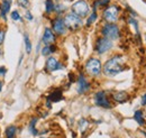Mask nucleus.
Masks as SVG:
<instances>
[{
    "label": "nucleus",
    "instance_id": "37",
    "mask_svg": "<svg viewBox=\"0 0 146 138\" xmlns=\"http://www.w3.org/2000/svg\"><path fill=\"white\" fill-rule=\"evenodd\" d=\"M40 138H47V137H40Z\"/></svg>",
    "mask_w": 146,
    "mask_h": 138
},
{
    "label": "nucleus",
    "instance_id": "24",
    "mask_svg": "<svg viewBox=\"0 0 146 138\" xmlns=\"http://www.w3.org/2000/svg\"><path fill=\"white\" fill-rule=\"evenodd\" d=\"M128 23H129L130 25H133V26H134L136 34H137V36L139 37V29H138V23H137V20H136L134 17H129L128 18Z\"/></svg>",
    "mask_w": 146,
    "mask_h": 138
},
{
    "label": "nucleus",
    "instance_id": "30",
    "mask_svg": "<svg viewBox=\"0 0 146 138\" xmlns=\"http://www.w3.org/2000/svg\"><path fill=\"white\" fill-rule=\"evenodd\" d=\"M25 17H26V19H27V20H29V21H32V20L34 19L33 15L31 14V11H27V13L25 14Z\"/></svg>",
    "mask_w": 146,
    "mask_h": 138
},
{
    "label": "nucleus",
    "instance_id": "15",
    "mask_svg": "<svg viewBox=\"0 0 146 138\" xmlns=\"http://www.w3.org/2000/svg\"><path fill=\"white\" fill-rule=\"evenodd\" d=\"M63 99V91L61 89H55L53 92H51L46 99V101L48 102H58Z\"/></svg>",
    "mask_w": 146,
    "mask_h": 138
},
{
    "label": "nucleus",
    "instance_id": "19",
    "mask_svg": "<svg viewBox=\"0 0 146 138\" xmlns=\"http://www.w3.org/2000/svg\"><path fill=\"white\" fill-rule=\"evenodd\" d=\"M37 119L36 117H33L31 121H29V131L33 136H37L38 135V130L36 129V123H37Z\"/></svg>",
    "mask_w": 146,
    "mask_h": 138
},
{
    "label": "nucleus",
    "instance_id": "2",
    "mask_svg": "<svg viewBox=\"0 0 146 138\" xmlns=\"http://www.w3.org/2000/svg\"><path fill=\"white\" fill-rule=\"evenodd\" d=\"M84 70L86 72L92 76V78H97L101 74L102 72V64H101V61L99 58H96V57H91L89 58L87 62H86V65H84Z\"/></svg>",
    "mask_w": 146,
    "mask_h": 138
},
{
    "label": "nucleus",
    "instance_id": "10",
    "mask_svg": "<svg viewBox=\"0 0 146 138\" xmlns=\"http://www.w3.org/2000/svg\"><path fill=\"white\" fill-rule=\"evenodd\" d=\"M52 31H53V33L56 35H58V36H62V35H64L66 33V27H65V25H64V21H63V18L61 17H56L52 21Z\"/></svg>",
    "mask_w": 146,
    "mask_h": 138
},
{
    "label": "nucleus",
    "instance_id": "17",
    "mask_svg": "<svg viewBox=\"0 0 146 138\" xmlns=\"http://www.w3.org/2000/svg\"><path fill=\"white\" fill-rule=\"evenodd\" d=\"M134 119L136 120V122H137L139 126H144L146 123L144 115H143V111H141V110H136V111L134 112Z\"/></svg>",
    "mask_w": 146,
    "mask_h": 138
},
{
    "label": "nucleus",
    "instance_id": "36",
    "mask_svg": "<svg viewBox=\"0 0 146 138\" xmlns=\"http://www.w3.org/2000/svg\"><path fill=\"white\" fill-rule=\"evenodd\" d=\"M145 42H146V34H145Z\"/></svg>",
    "mask_w": 146,
    "mask_h": 138
},
{
    "label": "nucleus",
    "instance_id": "23",
    "mask_svg": "<svg viewBox=\"0 0 146 138\" xmlns=\"http://www.w3.org/2000/svg\"><path fill=\"white\" fill-rule=\"evenodd\" d=\"M88 128H89V121L87 120V119H81V120L79 121V129L81 130V133L83 134L84 131H87L88 130Z\"/></svg>",
    "mask_w": 146,
    "mask_h": 138
},
{
    "label": "nucleus",
    "instance_id": "34",
    "mask_svg": "<svg viewBox=\"0 0 146 138\" xmlns=\"http://www.w3.org/2000/svg\"><path fill=\"white\" fill-rule=\"evenodd\" d=\"M0 57H1V50H0Z\"/></svg>",
    "mask_w": 146,
    "mask_h": 138
},
{
    "label": "nucleus",
    "instance_id": "1",
    "mask_svg": "<svg viewBox=\"0 0 146 138\" xmlns=\"http://www.w3.org/2000/svg\"><path fill=\"white\" fill-rule=\"evenodd\" d=\"M126 60L125 56L123 55H113L112 57H110L109 60L104 64L102 66V72L108 78H113L116 75H118L119 73L124 72L126 68Z\"/></svg>",
    "mask_w": 146,
    "mask_h": 138
},
{
    "label": "nucleus",
    "instance_id": "11",
    "mask_svg": "<svg viewBox=\"0 0 146 138\" xmlns=\"http://www.w3.org/2000/svg\"><path fill=\"white\" fill-rule=\"evenodd\" d=\"M45 69H46L47 72H54V71H57V70H63L64 65L62 63H60L56 57L48 56L47 60H46V63H45Z\"/></svg>",
    "mask_w": 146,
    "mask_h": 138
},
{
    "label": "nucleus",
    "instance_id": "18",
    "mask_svg": "<svg viewBox=\"0 0 146 138\" xmlns=\"http://www.w3.org/2000/svg\"><path fill=\"white\" fill-rule=\"evenodd\" d=\"M54 52H56V46L55 45H47V46H44L42 48V55L43 56H51Z\"/></svg>",
    "mask_w": 146,
    "mask_h": 138
},
{
    "label": "nucleus",
    "instance_id": "20",
    "mask_svg": "<svg viewBox=\"0 0 146 138\" xmlns=\"http://www.w3.org/2000/svg\"><path fill=\"white\" fill-rule=\"evenodd\" d=\"M54 9H55L54 1H53V0H46V1H45V11H46V14H47V15L53 14Z\"/></svg>",
    "mask_w": 146,
    "mask_h": 138
},
{
    "label": "nucleus",
    "instance_id": "7",
    "mask_svg": "<svg viewBox=\"0 0 146 138\" xmlns=\"http://www.w3.org/2000/svg\"><path fill=\"white\" fill-rule=\"evenodd\" d=\"M112 46H113L112 40H110V39L106 38V37H99L96 40L94 51L98 53L99 55H102L105 53L109 52L110 50L112 48Z\"/></svg>",
    "mask_w": 146,
    "mask_h": 138
},
{
    "label": "nucleus",
    "instance_id": "31",
    "mask_svg": "<svg viewBox=\"0 0 146 138\" xmlns=\"http://www.w3.org/2000/svg\"><path fill=\"white\" fill-rule=\"evenodd\" d=\"M7 73V70L5 66H0V76H5V74Z\"/></svg>",
    "mask_w": 146,
    "mask_h": 138
},
{
    "label": "nucleus",
    "instance_id": "6",
    "mask_svg": "<svg viewBox=\"0 0 146 138\" xmlns=\"http://www.w3.org/2000/svg\"><path fill=\"white\" fill-rule=\"evenodd\" d=\"M72 13L74 15L79 16L80 18L87 17L90 13V6L86 0H78L75 1L71 7Z\"/></svg>",
    "mask_w": 146,
    "mask_h": 138
},
{
    "label": "nucleus",
    "instance_id": "26",
    "mask_svg": "<svg viewBox=\"0 0 146 138\" xmlns=\"http://www.w3.org/2000/svg\"><path fill=\"white\" fill-rule=\"evenodd\" d=\"M65 9H66V8H65V6H64V5H62V3H57V5H55L54 11H56V13L60 15V14H62Z\"/></svg>",
    "mask_w": 146,
    "mask_h": 138
},
{
    "label": "nucleus",
    "instance_id": "14",
    "mask_svg": "<svg viewBox=\"0 0 146 138\" xmlns=\"http://www.w3.org/2000/svg\"><path fill=\"white\" fill-rule=\"evenodd\" d=\"M11 7V0H2L0 5V16L6 21L7 20V14L9 13Z\"/></svg>",
    "mask_w": 146,
    "mask_h": 138
},
{
    "label": "nucleus",
    "instance_id": "25",
    "mask_svg": "<svg viewBox=\"0 0 146 138\" xmlns=\"http://www.w3.org/2000/svg\"><path fill=\"white\" fill-rule=\"evenodd\" d=\"M17 3H18L19 7L23 8V9H27V8H29V6H31L29 0H17Z\"/></svg>",
    "mask_w": 146,
    "mask_h": 138
},
{
    "label": "nucleus",
    "instance_id": "22",
    "mask_svg": "<svg viewBox=\"0 0 146 138\" xmlns=\"http://www.w3.org/2000/svg\"><path fill=\"white\" fill-rule=\"evenodd\" d=\"M97 18H98V14H97V9H93L92 10V13L89 15V17L87 19V26H91L92 24L97 20Z\"/></svg>",
    "mask_w": 146,
    "mask_h": 138
},
{
    "label": "nucleus",
    "instance_id": "21",
    "mask_svg": "<svg viewBox=\"0 0 146 138\" xmlns=\"http://www.w3.org/2000/svg\"><path fill=\"white\" fill-rule=\"evenodd\" d=\"M24 43H25V47H26V53L31 54L32 53V42L29 39V36L27 33H24Z\"/></svg>",
    "mask_w": 146,
    "mask_h": 138
},
{
    "label": "nucleus",
    "instance_id": "16",
    "mask_svg": "<svg viewBox=\"0 0 146 138\" xmlns=\"http://www.w3.org/2000/svg\"><path fill=\"white\" fill-rule=\"evenodd\" d=\"M17 137V127L14 125L8 126L5 129V138H16Z\"/></svg>",
    "mask_w": 146,
    "mask_h": 138
},
{
    "label": "nucleus",
    "instance_id": "13",
    "mask_svg": "<svg viewBox=\"0 0 146 138\" xmlns=\"http://www.w3.org/2000/svg\"><path fill=\"white\" fill-rule=\"evenodd\" d=\"M111 98L113 99V101H116L118 104H126L127 101H129L130 96L126 91H117L111 94Z\"/></svg>",
    "mask_w": 146,
    "mask_h": 138
},
{
    "label": "nucleus",
    "instance_id": "35",
    "mask_svg": "<svg viewBox=\"0 0 146 138\" xmlns=\"http://www.w3.org/2000/svg\"><path fill=\"white\" fill-rule=\"evenodd\" d=\"M143 134H144V135H145V136H146V133H143Z\"/></svg>",
    "mask_w": 146,
    "mask_h": 138
},
{
    "label": "nucleus",
    "instance_id": "32",
    "mask_svg": "<svg viewBox=\"0 0 146 138\" xmlns=\"http://www.w3.org/2000/svg\"><path fill=\"white\" fill-rule=\"evenodd\" d=\"M142 105H146V93L143 94V97H142V102H141Z\"/></svg>",
    "mask_w": 146,
    "mask_h": 138
},
{
    "label": "nucleus",
    "instance_id": "8",
    "mask_svg": "<svg viewBox=\"0 0 146 138\" xmlns=\"http://www.w3.org/2000/svg\"><path fill=\"white\" fill-rule=\"evenodd\" d=\"M93 100H94V104H97L98 107H101V108H105V109H110L112 107L109 98L107 96V92H105V91L96 92L94 97H93Z\"/></svg>",
    "mask_w": 146,
    "mask_h": 138
},
{
    "label": "nucleus",
    "instance_id": "5",
    "mask_svg": "<svg viewBox=\"0 0 146 138\" xmlns=\"http://www.w3.org/2000/svg\"><path fill=\"white\" fill-rule=\"evenodd\" d=\"M63 21H64V25L66 27V29L71 31V32H75L78 31L81 26H82V19L74 15L73 13H69L66 14L64 18H63Z\"/></svg>",
    "mask_w": 146,
    "mask_h": 138
},
{
    "label": "nucleus",
    "instance_id": "12",
    "mask_svg": "<svg viewBox=\"0 0 146 138\" xmlns=\"http://www.w3.org/2000/svg\"><path fill=\"white\" fill-rule=\"evenodd\" d=\"M42 42H43V44H44L45 46L54 44L55 34L53 33L52 28H48V27H47V28H45L44 34H43V37H42Z\"/></svg>",
    "mask_w": 146,
    "mask_h": 138
},
{
    "label": "nucleus",
    "instance_id": "9",
    "mask_svg": "<svg viewBox=\"0 0 146 138\" xmlns=\"http://www.w3.org/2000/svg\"><path fill=\"white\" fill-rule=\"evenodd\" d=\"M76 83H78V86H76V91L79 94H83L86 92H88L91 88V84L90 82L87 80V78L81 73L79 74L78 76V80H76Z\"/></svg>",
    "mask_w": 146,
    "mask_h": 138
},
{
    "label": "nucleus",
    "instance_id": "33",
    "mask_svg": "<svg viewBox=\"0 0 146 138\" xmlns=\"http://www.w3.org/2000/svg\"><path fill=\"white\" fill-rule=\"evenodd\" d=\"M2 86H3V83H2V81H0V92L2 90Z\"/></svg>",
    "mask_w": 146,
    "mask_h": 138
},
{
    "label": "nucleus",
    "instance_id": "29",
    "mask_svg": "<svg viewBox=\"0 0 146 138\" xmlns=\"http://www.w3.org/2000/svg\"><path fill=\"white\" fill-rule=\"evenodd\" d=\"M5 37H6V33H5L3 31H0V45L3 43V40H5Z\"/></svg>",
    "mask_w": 146,
    "mask_h": 138
},
{
    "label": "nucleus",
    "instance_id": "3",
    "mask_svg": "<svg viewBox=\"0 0 146 138\" xmlns=\"http://www.w3.org/2000/svg\"><path fill=\"white\" fill-rule=\"evenodd\" d=\"M120 15V8L117 5H110L108 6L104 13H102V18L105 19L106 23L108 24H116L119 19Z\"/></svg>",
    "mask_w": 146,
    "mask_h": 138
},
{
    "label": "nucleus",
    "instance_id": "27",
    "mask_svg": "<svg viewBox=\"0 0 146 138\" xmlns=\"http://www.w3.org/2000/svg\"><path fill=\"white\" fill-rule=\"evenodd\" d=\"M11 18H13V20H15V21H18V20L21 19V17H20V15H19V13L17 10H14V11L11 13Z\"/></svg>",
    "mask_w": 146,
    "mask_h": 138
},
{
    "label": "nucleus",
    "instance_id": "4",
    "mask_svg": "<svg viewBox=\"0 0 146 138\" xmlns=\"http://www.w3.org/2000/svg\"><path fill=\"white\" fill-rule=\"evenodd\" d=\"M101 35L110 40H116L120 37V29L116 24H108L106 23L101 27Z\"/></svg>",
    "mask_w": 146,
    "mask_h": 138
},
{
    "label": "nucleus",
    "instance_id": "28",
    "mask_svg": "<svg viewBox=\"0 0 146 138\" xmlns=\"http://www.w3.org/2000/svg\"><path fill=\"white\" fill-rule=\"evenodd\" d=\"M126 8H127L128 11H129V14L131 15V17H136V16H137V14L135 13V10H133V9H131V8H130L128 5H126Z\"/></svg>",
    "mask_w": 146,
    "mask_h": 138
}]
</instances>
